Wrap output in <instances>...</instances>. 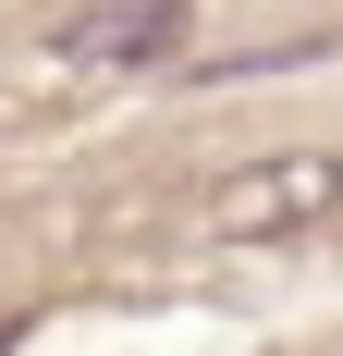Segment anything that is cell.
Instances as JSON below:
<instances>
[{"label": "cell", "instance_id": "cell-2", "mask_svg": "<svg viewBox=\"0 0 343 356\" xmlns=\"http://www.w3.org/2000/svg\"><path fill=\"white\" fill-rule=\"evenodd\" d=\"M49 49L86 74H135V62H172L184 49V0H86V13H62L49 25Z\"/></svg>", "mask_w": 343, "mask_h": 356}, {"label": "cell", "instance_id": "cell-1", "mask_svg": "<svg viewBox=\"0 0 343 356\" xmlns=\"http://www.w3.org/2000/svg\"><path fill=\"white\" fill-rule=\"evenodd\" d=\"M343 209V147H270V160H245L196 197L208 234H233V246H294L319 221Z\"/></svg>", "mask_w": 343, "mask_h": 356}]
</instances>
